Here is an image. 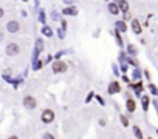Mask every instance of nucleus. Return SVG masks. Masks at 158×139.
I'll return each mask as SVG.
<instances>
[{"instance_id":"nucleus-10","label":"nucleus","mask_w":158,"mask_h":139,"mask_svg":"<svg viewBox=\"0 0 158 139\" xmlns=\"http://www.w3.org/2000/svg\"><path fill=\"white\" fill-rule=\"evenodd\" d=\"M118 8H119V9H123L124 13H129V3H127V2H124V0L118 3Z\"/></svg>"},{"instance_id":"nucleus-14","label":"nucleus","mask_w":158,"mask_h":139,"mask_svg":"<svg viewBox=\"0 0 158 139\" xmlns=\"http://www.w3.org/2000/svg\"><path fill=\"white\" fill-rule=\"evenodd\" d=\"M133 133L138 139H143V133H141V130H139V127H136V125L133 127Z\"/></svg>"},{"instance_id":"nucleus-16","label":"nucleus","mask_w":158,"mask_h":139,"mask_svg":"<svg viewBox=\"0 0 158 139\" xmlns=\"http://www.w3.org/2000/svg\"><path fill=\"white\" fill-rule=\"evenodd\" d=\"M143 108H144V111L149 108V97H147V96L143 97Z\"/></svg>"},{"instance_id":"nucleus-26","label":"nucleus","mask_w":158,"mask_h":139,"mask_svg":"<svg viewBox=\"0 0 158 139\" xmlns=\"http://www.w3.org/2000/svg\"><path fill=\"white\" fill-rule=\"evenodd\" d=\"M2 16H3V9H2V8H0V17H2Z\"/></svg>"},{"instance_id":"nucleus-17","label":"nucleus","mask_w":158,"mask_h":139,"mask_svg":"<svg viewBox=\"0 0 158 139\" xmlns=\"http://www.w3.org/2000/svg\"><path fill=\"white\" fill-rule=\"evenodd\" d=\"M127 51H129V54H135V53H136V50H135L133 45H129V46H127Z\"/></svg>"},{"instance_id":"nucleus-2","label":"nucleus","mask_w":158,"mask_h":139,"mask_svg":"<svg viewBox=\"0 0 158 139\" xmlns=\"http://www.w3.org/2000/svg\"><path fill=\"white\" fill-rule=\"evenodd\" d=\"M67 71V65H65L62 60H56L54 63H53V73H65Z\"/></svg>"},{"instance_id":"nucleus-20","label":"nucleus","mask_w":158,"mask_h":139,"mask_svg":"<svg viewBox=\"0 0 158 139\" xmlns=\"http://www.w3.org/2000/svg\"><path fill=\"white\" fill-rule=\"evenodd\" d=\"M42 139H54V136H53V135H51V133H45V135H43V138H42Z\"/></svg>"},{"instance_id":"nucleus-22","label":"nucleus","mask_w":158,"mask_h":139,"mask_svg":"<svg viewBox=\"0 0 158 139\" xmlns=\"http://www.w3.org/2000/svg\"><path fill=\"white\" fill-rule=\"evenodd\" d=\"M135 88H136V91H141V88H143V87H141V83H139V82H138V83H136V85H135Z\"/></svg>"},{"instance_id":"nucleus-7","label":"nucleus","mask_w":158,"mask_h":139,"mask_svg":"<svg viewBox=\"0 0 158 139\" xmlns=\"http://www.w3.org/2000/svg\"><path fill=\"white\" fill-rule=\"evenodd\" d=\"M132 30H133L135 34H141V25H139V22L136 20V19L132 20Z\"/></svg>"},{"instance_id":"nucleus-27","label":"nucleus","mask_w":158,"mask_h":139,"mask_svg":"<svg viewBox=\"0 0 158 139\" xmlns=\"http://www.w3.org/2000/svg\"><path fill=\"white\" fill-rule=\"evenodd\" d=\"M8 139H19L17 136H11V138H8Z\"/></svg>"},{"instance_id":"nucleus-3","label":"nucleus","mask_w":158,"mask_h":139,"mask_svg":"<svg viewBox=\"0 0 158 139\" xmlns=\"http://www.w3.org/2000/svg\"><path fill=\"white\" fill-rule=\"evenodd\" d=\"M36 104H37V102H36V99H34L33 96H26V97L23 99V105H25L28 110H34V108H36Z\"/></svg>"},{"instance_id":"nucleus-28","label":"nucleus","mask_w":158,"mask_h":139,"mask_svg":"<svg viewBox=\"0 0 158 139\" xmlns=\"http://www.w3.org/2000/svg\"><path fill=\"white\" fill-rule=\"evenodd\" d=\"M0 39H2V34H0Z\"/></svg>"},{"instance_id":"nucleus-15","label":"nucleus","mask_w":158,"mask_h":139,"mask_svg":"<svg viewBox=\"0 0 158 139\" xmlns=\"http://www.w3.org/2000/svg\"><path fill=\"white\" fill-rule=\"evenodd\" d=\"M42 33H43L46 37H50V36L53 34V31H51V28H50V26H43V28H42Z\"/></svg>"},{"instance_id":"nucleus-29","label":"nucleus","mask_w":158,"mask_h":139,"mask_svg":"<svg viewBox=\"0 0 158 139\" xmlns=\"http://www.w3.org/2000/svg\"><path fill=\"white\" fill-rule=\"evenodd\" d=\"M157 133H158V132H157Z\"/></svg>"},{"instance_id":"nucleus-25","label":"nucleus","mask_w":158,"mask_h":139,"mask_svg":"<svg viewBox=\"0 0 158 139\" xmlns=\"http://www.w3.org/2000/svg\"><path fill=\"white\" fill-rule=\"evenodd\" d=\"M124 17L126 19H130V13H124Z\"/></svg>"},{"instance_id":"nucleus-18","label":"nucleus","mask_w":158,"mask_h":139,"mask_svg":"<svg viewBox=\"0 0 158 139\" xmlns=\"http://www.w3.org/2000/svg\"><path fill=\"white\" fill-rule=\"evenodd\" d=\"M33 67H34V70H39V68L42 67V62H40V60H36V62L33 63Z\"/></svg>"},{"instance_id":"nucleus-19","label":"nucleus","mask_w":158,"mask_h":139,"mask_svg":"<svg viewBox=\"0 0 158 139\" xmlns=\"http://www.w3.org/2000/svg\"><path fill=\"white\" fill-rule=\"evenodd\" d=\"M121 122H123V125H124V127H127V125H129V120H127V117H126V116H121Z\"/></svg>"},{"instance_id":"nucleus-11","label":"nucleus","mask_w":158,"mask_h":139,"mask_svg":"<svg viewBox=\"0 0 158 139\" xmlns=\"http://www.w3.org/2000/svg\"><path fill=\"white\" fill-rule=\"evenodd\" d=\"M116 28H118V31H123V33L127 30L126 23H124V22H121V20H118V22H116Z\"/></svg>"},{"instance_id":"nucleus-5","label":"nucleus","mask_w":158,"mask_h":139,"mask_svg":"<svg viewBox=\"0 0 158 139\" xmlns=\"http://www.w3.org/2000/svg\"><path fill=\"white\" fill-rule=\"evenodd\" d=\"M107 91H109V94H116V93L121 91V85L118 82H112L109 85V88H107Z\"/></svg>"},{"instance_id":"nucleus-9","label":"nucleus","mask_w":158,"mask_h":139,"mask_svg":"<svg viewBox=\"0 0 158 139\" xmlns=\"http://www.w3.org/2000/svg\"><path fill=\"white\" fill-rule=\"evenodd\" d=\"M109 11H110V14H118L119 13L118 3H109Z\"/></svg>"},{"instance_id":"nucleus-6","label":"nucleus","mask_w":158,"mask_h":139,"mask_svg":"<svg viewBox=\"0 0 158 139\" xmlns=\"http://www.w3.org/2000/svg\"><path fill=\"white\" fill-rule=\"evenodd\" d=\"M6 28H8V31H9V33H17L19 30H20V25H19L16 20H11V22H8Z\"/></svg>"},{"instance_id":"nucleus-12","label":"nucleus","mask_w":158,"mask_h":139,"mask_svg":"<svg viewBox=\"0 0 158 139\" xmlns=\"http://www.w3.org/2000/svg\"><path fill=\"white\" fill-rule=\"evenodd\" d=\"M62 13H64V14H67V16H70V14L74 16V14H76V8H73V6H71V8H65Z\"/></svg>"},{"instance_id":"nucleus-24","label":"nucleus","mask_w":158,"mask_h":139,"mask_svg":"<svg viewBox=\"0 0 158 139\" xmlns=\"http://www.w3.org/2000/svg\"><path fill=\"white\" fill-rule=\"evenodd\" d=\"M133 76H135V77H139V71H138V70H135V74H133Z\"/></svg>"},{"instance_id":"nucleus-8","label":"nucleus","mask_w":158,"mask_h":139,"mask_svg":"<svg viewBox=\"0 0 158 139\" xmlns=\"http://www.w3.org/2000/svg\"><path fill=\"white\" fill-rule=\"evenodd\" d=\"M126 107H127V111H129V113H133L135 108H136L135 100H133V99H129V100L126 102Z\"/></svg>"},{"instance_id":"nucleus-21","label":"nucleus","mask_w":158,"mask_h":139,"mask_svg":"<svg viewBox=\"0 0 158 139\" xmlns=\"http://www.w3.org/2000/svg\"><path fill=\"white\" fill-rule=\"evenodd\" d=\"M116 42H118V45L123 46V40H121V37H119V33H116Z\"/></svg>"},{"instance_id":"nucleus-4","label":"nucleus","mask_w":158,"mask_h":139,"mask_svg":"<svg viewBox=\"0 0 158 139\" xmlns=\"http://www.w3.org/2000/svg\"><path fill=\"white\" fill-rule=\"evenodd\" d=\"M19 51H20V48H19L17 43H9L6 46V54L8 56H16V54H19Z\"/></svg>"},{"instance_id":"nucleus-1","label":"nucleus","mask_w":158,"mask_h":139,"mask_svg":"<svg viewBox=\"0 0 158 139\" xmlns=\"http://www.w3.org/2000/svg\"><path fill=\"white\" fill-rule=\"evenodd\" d=\"M40 119H42V122H43V124H50V122H53V119H54L53 110H43V113H42Z\"/></svg>"},{"instance_id":"nucleus-23","label":"nucleus","mask_w":158,"mask_h":139,"mask_svg":"<svg viewBox=\"0 0 158 139\" xmlns=\"http://www.w3.org/2000/svg\"><path fill=\"white\" fill-rule=\"evenodd\" d=\"M151 91L154 93V94H157V93H158V90H157V88H155L154 85H151Z\"/></svg>"},{"instance_id":"nucleus-13","label":"nucleus","mask_w":158,"mask_h":139,"mask_svg":"<svg viewBox=\"0 0 158 139\" xmlns=\"http://www.w3.org/2000/svg\"><path fill=\"white\" fill-rule=\"evenodd\" d=\"M42 50H43V42L39 39V40L36 42V53H40Z\"/></svg>"}]
</instances>
